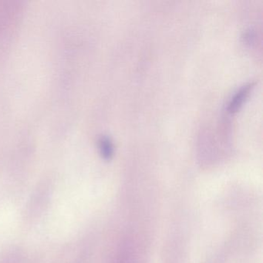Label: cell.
I'll return each mask as SVG.
<instances>
[{
  "instance_id": "obj_1",
  "label": "cell",
  "mask_w": 263,
  "mask_h": 263,
  "mask_svg": "<svg viewBox=\"0 0 263 263\" xmlns=\"http://www.w3.org/2000/svg\"><path fill=\"white\" fill-rule=\"evenodd\" d=\"M252 84H248L240 89L231 100L228 107V110L230 113H235L242 106L243 103L249 96L252 89Z\"/></svg>"
},
{
  "instance_id": "obj_2",
  "label": "cell",
  "mask_w": 263,
  "mask_h": 263,
  "mask_svg": "<svg viewBox=\"0 0 263 263\" xmlns=\"http://www.w3.org/2000/svg\"><path fill=\"white\" fill-rule=\"evenodd\" d=\"M101 151L105 159H110L114 153V147L109 138H104L101 141Z\"/></svg>"
}]
</instances>
